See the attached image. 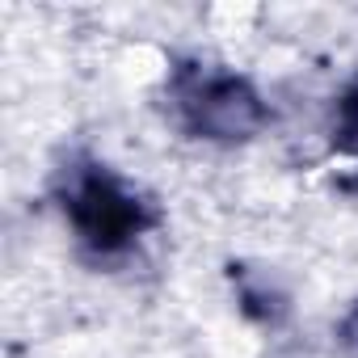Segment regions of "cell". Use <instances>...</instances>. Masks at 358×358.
<instances>
[{
	"mask_svg": "<svg viewBox=\"0 0 358 358\" xmlns=\"http://www.w3.org/2000/svg\"><path fill=\"white\" fill-rule=\"evenodd\" d=\"M341 139L358 148V89L341 101Z\"/></svg>",
	"mask_w": 358,
	"mask_h": 358,
	"instance_id": "obj_3",
	"label": "cell"
},
{
	"mask_svg": "<svg viewBox=\"0 0 358 358\" xmlns=\"http://www.w3.org/2000/svg\"><path fill=\"white\" fill-rule=\"evenodd\" d=\"M72 215L80 224V232L101 245V249H114L122 245L127 236H135L139 228V207L135 199H127L114 182H106V177H85V182L72 190Z\"/></svg>",
	"mask_w": 358,
	"mask_h": 358,
	"instance_id": "obj_2",
	"label": "cell"
},
{
	"mask_svg": "<svg viewBox=\"0 0 358 358\" xmlns=\"http://www.w3.org/2000/svg\"><path fill=\"white\" fill-rule=\"evenodd\" d=\"M186 114L190 127L211 135V139H249L262 122L266 110L257 93L241 80H203L186 93Z\"/></svg>",
	"mask_w": 358,
	"mask_h": 358,
	"instance_id": "obj_1",
	"label": "cell"
},
{
	"mask_svg": "<svg viewBox=\"0 0 358 358\" xmlns=\"http://www.w3.org/2000/svg\"><path fill=\"white\" fill-rule=\"evenodd\" d=\"M341 333H345V341H350V345L358 350V312H354V316L345 320V329H341Z\"/></svg>",
	"mask_w": 358,
	"mask_h": 358,
	"instance_id": "obj_4",
	"label": "cell"
}]
</instances>
